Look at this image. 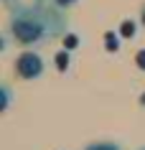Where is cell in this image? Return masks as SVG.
<instances>
[{"label": "cell", "instance_id": "cell-5", "mask_svg": "<svg viewBox=\"0 0 145 150\" xmlns=\"http://www.w3.org/2000/svg\"><path fill=\"white\" fill-rule=\"evenodd\" d=\"M135 61H137V66H140V69L145 71V48H143V51H137V56H135Z\"/></svg>", "mask_w": 145, "mask_h": 150}, {"label": "cell", "instance_id": "cell-2", "mask_svg": "<svg viewBox=\"0 0 145 150\" xmlns=\"http://www.w3.org/2000/svg\"><path fill=\"white\" fill-rule=\"evenodd\" d=\"M43 71H46V64L36 51H23L16 59V74L21 79H38L43 76Z\"/></svg>", "mask_w": 145, "mask_h": 150}, {"label": "cell", "instance_id": "cell-3", "mask_svg": "<svg viewBox=\"0 0 145 150\" xmlns=\"http://www.w3.org/2000/svg\"><path fill=\"white\" fill-rule=\"evenodd\" d=\"M84 150H122V145L115 140H94V142H89Z\"/></svg>", "mask_w": 145, "mask_h": 150}, {"label": "cell", "instance_id": "cell-1", "mask_svg": "<svg viewBox=\"0 0 145 150\" xmlns=\"http://www.w3.org/2000/svg\"><path fill=\"white\" fill-rule=\"evenodd\" d=\"M8 33L18 46L41 48L66 33V18L64 13H59L56 8H48L43 3L21 5L10 13Z\"/></svg>", "mask_w": 145, "mask_h": 150}, {"label": "cell", "instance_id": "cell-9", "mask_svg": "<svg viewBox=\"0 0 145 150\" xmlns=\"http://www.w3.org/2000/svg\"><path fill=\"white\" fill-rule=\"evenodd\" d=\"M140 150H145V148H140Z\"/></svg>", "mask_w": 145, "mask_h": 150}, {"label": "cell", "instance_id": "cell-4", "mask_svg": "<svg viewBox=\"0 0 145 150\" xmlns=\"http://www.w3.org/2000/svg\"><path fill=\"white\" fill-rule=\"evenodd\" d=\"M74 3H76V0H54V5H56V8H61V10H64V8H71Z\"/></svg>", "mask_w": 145, "mask_h": 150}, {"label": "cell", "instance_id": "cell-8", "mask_svg": "<svg viewBox=\"0 0 145 150\" xmlns=\"http://www.w3.org/2000/svg\"><path fill=\"white\" fill-rule=\"evenodd\" d=\"M140 102H143V104H145V97H140Z\"/></svg>", "mask_w": 145, "mask_h": 150}, {"label": "cell", "instance_id": "cell-6", "mask_svg": "<svg viewBox=\"0 0 145 150\" xmlns=\"http://www.w3.org/2000/svg\"><path fill=\"white\" fill-rule=\"evenodd\" d=\"M56 64H59V69H66V54H59L56 56Z\"/></svg>", "mask_w": 145, "mask_h": 150}, {"label": "cell", "instance_id": "cell-7", "mask_svg": "<svg viewBox=\"0 0 145 150\" xmlns=\"http://www.w3.org/2000/svg\"><path fill=\"white\" fill-rule=\"evenodd\" d=\"M140 21H143V25H145V8H143V13H140Z\"/></svg>", "mask_w": 145, "mask_h": 150}]
</instances>
